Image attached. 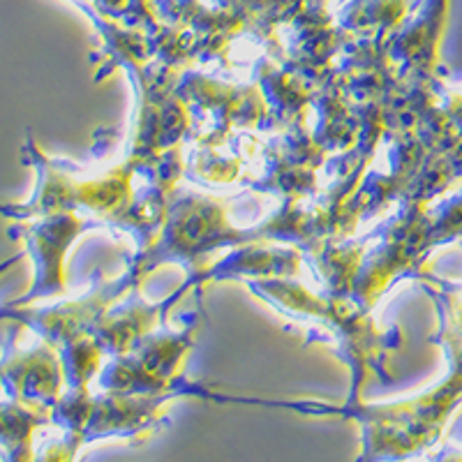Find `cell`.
<instances>
[{"label":"cell","instance_id":"1","mask_svg":"<svg viewBox=\"0 0 462 462\" xmlns=\"http://www.w3.org/2000/svg\"><path fill=\"white\" fill-rule=\"evenodd\" d=\"M35 423L40 419L31 411L14 404L0 407V447L5 451V462H32L31 432Z\"/></svg>","mask_w":462,"mask_h":462},{"label":"cell","instance_id":"2","mask_svg":"<svg viewBox=\"0 0 462 462\" xmlns=\"http://www.w3.org/2000/svg\"><path fill=\"white\" fill-rule=\"evenodd\" d=\"M0 210H5V208H0Z\"/></svg>","mask_w":462,"mask_h":462}]
</instances>
